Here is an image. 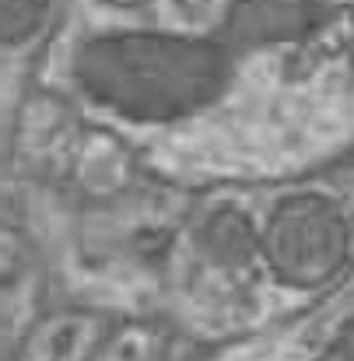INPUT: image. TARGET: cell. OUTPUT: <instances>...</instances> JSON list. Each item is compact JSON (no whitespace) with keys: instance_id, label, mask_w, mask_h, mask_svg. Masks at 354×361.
Returning <instances> with one entry per match:
<instances>
[{"instance_id":"6da1fadb","label":"cell","mask_w":354,"mask_h":361,"mask_svg":"<svg viewBox=\"0 0 354 361\" xmlns=\"http://www.w3.org/2000/svg\"><path fill=\"white\" fill-rule=\"evenodd\" d=\"M46 14V0H7V35L18 42Z\"/></svg>"}]
</instances>
